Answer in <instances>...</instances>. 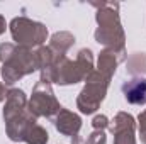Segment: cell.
I'll return each instance as SVG.
<instances>
[{
    "mask_svg": "<svg viewBox=\"0 0 146 144\" xmlns=\"http://www.w3.org/2000/svg\"><path fill=\"white\" fill-rule=\"evenodd\" d=\"M124 93L131 104H146V81L133 80L131 83L124 85Z\"/></svg>",
    "mask_w": 146,
    "mask_h": 144,
    "instance_id": "obj_1",
    "label": "cell"
}]
</instances>
